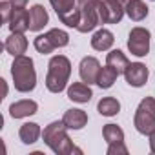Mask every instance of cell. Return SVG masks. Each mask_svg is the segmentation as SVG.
I'll return each instance as SVG.
<instances>
[{
    "mask_svg": "<svg viewBox=\"0 0 155 155\" xmlns=\"http://www.w3.org/2000/svg\"><path fill=\"white\" fill-rule=\"evenodd\" d=\"M81 9V24L79 29L81 33H88L95 29L99 24H108V8L102 0H77Z\"/></svg>",
    "mask_w": 155,
    "mask_h": 155,
    "instance_id": "1",
    "label": "cell"
},
{
    "mask_svg": "<svg viewBox=\"0 0 155 155\" xmlns=\"http://www.w3.org/2000/svg\"><path fill=\"white\" fill-rule=\"evenodd\" d=\"M66 130H68V126L64 124V120H55V122L48 124L44 133H42L44 142L58 155H69L73 151H79L73 146V142H71Z\"/></svg>",
    "mask_w": 155,
    "mask_h": 155,
    "instance_id": "2",
    "label": "cell"
},
{
    "mask_svg": "<svg viewBox=\"0 0 155 155\" xmlns=\"http://www.w3.org/2000/svg\"><path fill=\"white\" fill-rule=\"evenodd\" d=\"M71 75V62L64 55H55L48 64V77H46V88L51 93L64 91Z\"/></svg>",
    "mask_w": 155,
    "mask_h": 155,
    "instance_id": "3",
    "label": "cell"
},
{
    "mask_svg": "<svg viewBox=\"0 0 155 155\" xmlns=\"http://www.w3.org/2000/svg\"><path fill=\"white\" fill-rule=\"evenodd\" d=\"M11 75H13V82L15 90L20 93L33 91L37 86V73L33 68V60L26 55L15 57V62L11 66Z\"/></svg>",
    "mask_w": 155,
    "mask_h": 155,
    "instance_id": "4",
    "label": "cell"
},
{
    "mask_svg": "<svg viewBox=\"0 0 155 155\" xmlns=\"http://www.w3.org/2000/svg\"><path fill=\"white\" fill-rule=\"evenodd\" d=\"M133 124H135L137 131L142 135H150L155 130V99L146 97L140 101V104L135 111Z\"/></svg>",
    "mask_w": 155,
    "mask_h": 155,
    "instance_id": "5",
    "label": "cell"
},
{
    "mask_svg": "<svg viewBox=\"0 0 155 155\" xmlns=\"http://www.w3.org/2000/svg\"><path fill=\"white\" fill-rule=\"evenodd\" d=\"M68 42H69V35H68L66 31L55 28V29H49V31L44 33V35H38L33 44H35V49H37L38 53L48 55V53H51V51L57 49V48L68 46Z\"/></svg>",
    "mask_w": 155,
    "mask_h": 155,
    "instance_id": "6",
    "label": "cell"
},
{
    "mask_svg": "<svg viewBox=\"0 0 155 155\" xmlns=\"http://www.w3.org/2000/svg\"><path fill=\"white\" fill-rule=\"evenodd\" d=\"M58 20L68 28H79L81 24V9L77 8V0H49Z\"/></svg>",
    "mask_w": 155,
    "mask_h": 155,
    "instance_id": "7",
    "label": "cell"
},
{
    "mask_svg": "<svg viewBox=\"0 0 155 155\" xmlns=\"http://www.w3.org/2000/svg\"><path fill=\"white\" fill-rule=\"evenodd\" d=\"M128 49L135 57H146L150 51V31L144 28H133L128 37Z\"/></svg>",
    "mask_w": 155,
    "mask_h": 155,
    "instance_id": "8",
    "label": "cell"
},
{
    "mask_svg": "<svg viewBox=\"0 0 155 155\" xmlns=\"http://www.w3.org/2000/svg\"><path fill=\"white\" fill-rule=\"evenodd\" d=\"M101 69H102L101 62L95 57H84L81 60V66H79V73H81L82 82H86V84H97Z\"/></svg>",
    "mask_w": 155,
    "mask_h": 155,
    "instance_id": "9",
    "label": "cell"
},
{
    "mask_svg": "<svg viewBox=\"0 0 155 155\" xmlns=\"http://www.w3.org/2000/svg\"><path fill=\"white\" fill-rule=\"evenodd\" d=\"M148 75H150V73H148V68H146L144 64H140V62H131V64L126 68V71H124V79H126V82H128L130 86L140 88V86L146 84Z\"/></svg>",
    "mask_w": 155,
    "mask_h": 155,
    "instance_id": "10",
    "label": "cell"
},
{
    "mask_svg": "<svg viewBox=\"0 0 155 155\" xmlns=\"http://www.w3.org/2000/svg\"><path fill=\"white\" fill-rule=\"evenodd\" d=\"M93 97V91L90 88V84H84V82H73L69 88H68V99H71L73 102H90Z\"/></svg>",
    "mask_w": 155,
    "mask_h": 155,
    "instance_id": "11",
    "label": "cell"
},
{
    "mask_svg": "<svg viewBox=\"0 0 155 155\" xmlns=\"http://www.w3.org/2000/svg\"><path fill=\"white\" fill-rule=\"evenodd\" d=\"M11 33H24L29 29V11L24 8H13V15L9 20Z\"/></svg>",
    "mask_w": 155,
    "mask_h": 155,
    "instance_id": "12",
    "label": "cell"
},
{
    "mask_svg": "<svg viewBox=\"0 0 155 155\" xmlns=\"http://www.w3.org/2000/svg\"><path fill=\"white\" fill-rule=\"evenodd\" d=\"M108 8V24H119L126 13V6L130 0H104Z\"/></svg>",
    "mask_w": 155,
    "mask_h": 155,
    "instance_id": "13",
    "label": "cell"
},
{
    "mask_svg": "<svg viewBox=\"0 0 155 155\" xmlns=\"http://www.w3.org/2000/svg\"><path fill=\"white\" fill-rule=\"evenodd\" d=\"M62 120H64V124L69 128V130H82L86 124H88V115H86V111H82V110H68L66 113H64V117H62Z\"/></svg>",
    "mask_w": 155,
    "mask_h": 155,
    "instance_id": "14",
    "label": "cell"
},
{
    "mask_svg": "<svg viewBox=\"0 0 155 155\" xmlns=\"http://www.w3.org/2000/svg\"><path fill=\"white\" fill-rule=\"evenodd\" d=\"M49 17L44 6L37 4L29 9V31H40L46 24H48Z\"/></svg>",
    "mask_w": 155,
    "mask_h": 155,
    "instance_id": "15",
    "label": "cell"
},
{
    "mask_svg": "<svg viewBox=\"0 0 155 155\" xmlns=\"http://www.w3.org/2000/svg\"><path fill=\"white\" fill-rule=\"evenodd\" d=\"M28 49V40L24 33H11L6 40V51L13 57H20Z\"/></svg>",
    "mask_w": 155,
    "mask_h": 155,
    "instance_id": "16",
    "label": "cell"
},
{
    "mask_svg": "<svg viewBox=\"0 0 155 155\" xmlns=\"http://www.w3.org/2000/svg\"><path fill=\"white\" fill-rule=\"evenodd\" d=\"M37 102L35 101H18L15 104L9 106V115L13 119H24V117H29L33 113H37Z\"/></svg>",
    "mask_w": 155,
    "mask_h": 155,
    "instance_id": "17",
    "label": "cell"
},
{
    "mask_svg": "<svg viewBox=\"0 0 155 155\" xmlns=\"http://www.w3.org/2000/svg\"><path fill=\"white\" fill-rule=\"evenodd\" d=\"M115 38H113V33L108 31V29H99L93 37H91V48L97 49V51H106L113 46Z\"/></svg>",
    "mask_w": 155,
    "mask_h": 155,
    "instance_id": "18",
    "label": "cell"
},
{
    "mask_svg": "<svg viewBox=\"0 0 155 155\" xmlns=\"http://www.w3.org/2000/svg\"><path fill=\"white\" fill-rule=\"evenodd\" d=\"M126 15L135 20V22H140L148 17V6L142 2V0H130L128 6H126Z\"/></svg>",
    "mask_w": 155,
    "mask_h": 155,
    "instance_id": "19",
    "label": "cell"
},
{
    "mask_svg": "<svg viewBox=\"0 0 155 155\" xmlns=\"http://www.w3.org/2000/svg\"><path fill=\"white\" fill-rule=\"evenodd\" d=\"M18 137L24 144H33L38 140L40 137V126L37 122H26L20 126V131H18Z\"/></svg>",
    "mask_w": 155,
    "mask_h": 155,
    "instance_id": "20",
    "label": "cell"
},
{
    "mask_svg": "<svg viewBox=\"0 0 155 155\" xmlns=\"http://www.w3.org/2000/svg\"><path fill=\"white\" fill-rule=\"evenodd\" d=\"M106 64L111 66V68H115V69L119 71V75H120V73H124L126 68L130 66V60L126 58V55H124L120 49H113V51L108 53V57H106Z\"/></svg>",
    "mask_w": 155,
    "mask_h": 155,
    "instance_id": "21",
    "label": "cell"
},
{
    "mask_svg": "<svg viewBox=\"0 0 155 155\" xmlns=\"http://www.w3.org/2000/svg\"><path fill=\"white\" fill-rule=\"evenodd\" d=\"M97 110L104 117H113V115H117L120 111V102L115 97H104V99H101Z\"/></svg>",
    "mask_w": 155,
    "mask_h": 155,
    "instance_id": "22",
    "label": "cell"
},
{
    "mask_svg": "<svg viewBox=\"0 0 155 155\" xmlns=\"http://www.w3.org/2000/svg\"><path fill=\"white\" fill-rule=\"evenodd\" d=\"M117 77H119V71H117L115 68H111V66H108V64H106V68H102V69H101V73H99L97 84H99L102 90H108V88H111V86H113V82L117 81Z\"/></svg>",
    "mask_w": 155,
    "mask_h": 155,
    "instance_id": "23",
    "label": "cell"
},
{
    "mask_svg": "<svg viewBox=\"0 0 155 155\" xmlns=\"http://www.w3.org/2000/svg\"><path fill=\"white\" fill-rule=\"evenodd\" d=\"M102 135L104 140L108 144H115V142H124V131L117 126V124H106L102 128Z\"/></svg>",
    "mask_w": 155,
    "mask_h": 155,
    "instance_id": "24",
    "label": "cell"
},
{
    "mask_svg": "<svg viewBox=\"0 0 155 155\" xmlns=\"http://www.w3.org/2000/svg\"><path fill=\"white\" fill-rule=\"evenodd\" d=\"M11 2H0V13H2V24H8L11 20L13 9H11Z\"/></svg>",
    "mask_w": 155,
    "mask_h": 155,
    "instance_id": "25",
    "label": "cell"
},
{
    "mask_svg": "<svg viewBox=\"0 0 155 155\" xmlns=\"http://www.w3.org/2000/svg\"><path fill=\"white\" fill-rule=\"evenodd\" d=\"M128 148L124 146V142H115L108 146V155H126Z\"/></svg>",
    "mask_w": 155,
    "mask_h": 155,
    "instance_id": "26",
    "label": "cell"
},
{
    "mask_svg": "<svg viewBox=\"0 0 155 155\" xmlns=\"http://www.w3.org/2000/svg\"><path fill=\"white\" fill-rule=\"evenodd\" d=\"M9 2L13 4V8H26L28 0H9Z\"/></svg>",
    "mask_w": 155,
    "mask_h": 155,
    "instance_id": "27",
    "label": "cell"
},
{
    "mask_svg": "<svg viewBox=\"0 0 155 155\" xmlns=\"http://www.w3.org/2000/svg\"><path fill=\"white\" fill-rule=\"evenodd\" d=\"M150 150L155 153V130L150 133Z\"/></svg>",
    "mask_w": 155,
    "mask_h": 155,
    "instance_id": "28",
    "label": "cell"
}]
</instances>
